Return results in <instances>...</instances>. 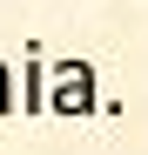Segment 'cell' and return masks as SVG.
Returning <instances> with one entry per match:
<instances>
[{"label": "cell", "mask_w": 148, "mask_h": 155, "mask_svg": "<svg viewBox=\"0 0 148 155\" xmlns=\"http://www.w3.org/2000/svg\"><path fill=\"white\" fill-rule=\"evenodd\" d=\"M47 108H54L61 121H88L94 108H101L94 68H88V61H61V68H47Z\"/></svg>", "instance_id": "obj_1"}, {"label": "cell", "mask_w": 148, "mask_h": 155, "mask_svg": "<svg viewBox=\"0 0 148 155\" xmlns=\"http://www.w3.org/2000/svg\"><path fill=\"white\" fill-rule=\"evenodd\" d=\"M14 108H27V115H40V108H47V68H34V61H27V74H14Z\"/></svg>", "instance_id": "obj_2"}, {"label": "cell", "mask_w": 148, "mask_h": 155, "mask_svg": "<svg viewBox=\"0 0 148 155\" xmlns=\"http://www.w3.org/2000/svg\"><path fill=\"white\" fill-rule=\"evenodd\" d=\"M7 108H14V68L0 61V115H7Z\"/></svg>", "instance_id": "obj_3"}]
</instances>
